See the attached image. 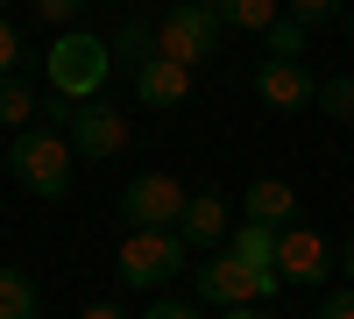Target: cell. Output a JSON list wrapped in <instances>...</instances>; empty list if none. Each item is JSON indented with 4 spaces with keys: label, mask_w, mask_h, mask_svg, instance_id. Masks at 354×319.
Returning <instances> with one entry per match:
<instances>
[{
    "label": "cell",
    "mask_w": 354,
    "mask_h": 319,
    "mask_svg": "<svg viewBox=\"0 0 354 319\" xmlns=\"http://www.w3.org/2000/svg\"><path fill=\"white\" fill-rule=\"evenodd\" d=\"M113 71V50L100 36H85V28H57V43L43 57V78L57 100H100V85Z\"/></svg>",
    "instance_id": "obj_1"
},
{
    "label": "cell",
    "mask_w": 354,
    "mask_h": 319,
    "mask_svg": "<svg viewBox=\"0 0 354 319\" xmlns=\"http://www.w3.org/2000/svg\"><path fill=\"white\" fill-rule=\"evenodd\" d=\"M8 163H15V178L36 199H64L71 192V142L57 128H21L15 149H8Z\"/></svg>",
    "instance_id": "obj_2"
},
{
    "label": "cell",
    "mask_w": 354,
    "mask_h": 319,
    "mask_svg": "<svg viewBox=\"0 0 354 319\" xmlns=\"http://www.w3.org/2000/svg\"><path fill=\"white\" fill-rule=\"evenodd\" d=\"M177 270H185V235H177V227H128V241H121V277L128 284L156 291Z\"/></svg>",
    "instance_id": "obj_3"
},
{
    "label": "cell",
    "mask_w": 354,
    "mask_h": 319,
    "mask_svg": "<svg viewBox=\"0 0 354 319\" xmlns=\"http://www.w3.org/2000/svg\"><path fill=\"white\" fill-rule=\"evenodd\" d=\"M156 50L177 57V64H205V57L220 50V15L205 8V0H177V8L156 21Z\"/></svg>",
    "instance_id": "obj_4"
},
{
    "label": "cell",
    "mask_w": 354,
    "mask_h": 319,
    "mask_svg": "<svg viewBox=\"0 0 354 319\" xmlns=\"http://www.w3.org/2000/svg\"><path fill=\"white\" fill-rule=\"evenodd\" d=\"M277 291H283L277 270H248L241 255H227V248L198 270V298H213L220 312H227V305H262V298H277Z\"/></svg>",
    "instance_id": "obj_5"
},
{
    "label": "cell",
    "mask_w": 354,
    "mask_h": 319,
    "mask_svg": "<svg viewBox=\"0 0 354 319\" xmlns=\"http://www.w3.org/2000/svg\"><path fill=\"white\" fill-rule=\"evenodd\" d=\"M340 270V255H333V241L319 235V227H298L290 220L283 235H277V277L283 284H326Z\"/></svg>",
    "instance_id": "obj_6"
},
{
    "label": "cell",
    "mask_w": 354,
    "mask_h": 319,
    "mask_svg": "<svg viewBox=\"0 0 354 319\" xmlns=\"http://www.w3.org/2000/svg\"><path fill=\"white\" fill-rule=\"evenodd\" d=\"M185 185L170 178V170H142V178L128 185V199H121V213H128V227H170L177 213H185Z\"/></svg>",
    "instance_id": "obj_7"
},
{
    "label": "cell",
    "mask_w": 354,
    "mask_h": 319,
    "mask_svg": "<svg viewBox=\"0 0 354 319\" xmlns=\"http://www.w3.org/2000/svg\"><path fill=\"white\" fill-rule=\"evenodd\" d=\"M128 149V121L113 107H78L71 113V156H121Z\"/></svg>",
    "instance_id": "obj_8"
},
{
    "label": "cell",
    "mask_w": 354,
    "mask_h": 319,
    "mask_svg": "<svg viewBox=\"0 0 354 319\" xmlns=\"http://www.w3.org/2000/svg\"><path fill=\"white\" fill-rule=\"evenodd\" d=\"M255 93H262V107L298 113V107H312V93H319V85L305 78V64H298V57H270V64L255 71Z\"/></svg>",
    "instance_id": "obj_9"
},
{
    "label": "cell",
    "mask_w": 354,
    "mask_h": 319,
    "mask_svg": "<svg viewBox=\"0 0 354 319\" xmlns=\"http://www.w3.org/2000/svg\"><path fill=\"white\" fill-rule=\"evenodd\" d=\"M135 93H142V107H185L192 100V64H177V57H149V64L135 71Z\"/></svg>",
    "instance_id": "obj_10"
},
{
    "label": "cell",
    "mask_w": 354,
    "mask_h": 319,
    "mask_svg": "<svg viewBox=\"0 0 354 319\" xmlns=\"http://www.w3.org/2000/svg\"><path fill=\"white\" fill-rule=\"evenodd\" d=\"M177 235H185V248H227V199L192 192L185 213H177Z\"/></svg>",
    "instance_id": "obj_11"
},
{
    "label": "cell",
    "mask_w": 354,
    "mask_h": 319,
    "mask_svg": "<svg viewBox=\"0 0 354 319\" xmlns=\"http://www.w3.org/2000/svg\"><path fill=\"white\" fill-rule=\"evenodd\" d=\"M248 220H262V227H277V235H283V227L298 220V192H290L283 178H255V185H248Z\"/></svg>",
    "instance_id": "obj_12"
},
{
    "label": "cell",
    "mask_w": 354,
    "mask_h": 319,
    "mask_svg": "<svg viewBox=\"0 0 354 319\" xmlns=\"http://www.w3.org/2000/svg\"><path fill=\"white\" fill-rule=\"evenodd\" d=\"M227 255H241L248 270H277V227H262V220H241L227 235Z\"/></svg>",
    "instance_id": "obj_13"
},
{
    "label": "cell",
    "mask_w": 354,
    "mask_h": 319,
    "mask_svg": "<svg viewBox=\"0 0 354 319\" xmlns=\"http://www.w3.org/2000/svg\"><path fill=\"white\" fill-rule=\"evenodd\" d=\"M205 8L220 15V28H255V36H262V28H270V21L283 15L277 0H205Z\"/></svg>",
    "instance_id": "obj_14"
},
{
    "label": "cell",
    "mask_w": 354,
    "mask_h": 319,
    "mask_svg": "<svg viewBox=\"0 0 354 319\" xmlns=\"http://www.w3.org/2000/svg\"><path fill=\"white\" fill-rule=\"evenodd\" d=\"M106 50H113V64L142 71V64H149V57H156V28H149V21H121V36H113Z\"/></svg>",
    "instance_id": "obj_15"
},
{
    "label": "cell",
    "mask_w": 354,
    "mask_h": 319,
    "mask_svg": "<svg viewBox=\"0 0 354 319\" xmlns=\"http://www.w3.org/2000/svg\"><path fill=\"white\" fill-rule=\"evenodd\" d=\"M0 319H36V284L21 270H0Z\"/></svg>",
    "instance_id": "obj_16"
},
{
    "label": "cell",
    "mask_w": 354,
    "mask_h": 319,
    "mask_svg": "<svg viewBox=\"0 0 354 319\" xmlns=\"http://www.w3.org/2000/svg\"><path fill=\"white\" fill-rule=\"evenodd\" d=\"M28 113H36V93L8 71V78H0V128H28Z\"/></svg>",
    "instance_id": "obj_17"
},
{
    "label": "cell",
    "mask_w": 354,
    "mask_h": 319,
    "mask_svg": "<svg viewBox=\"0 0 354 319\" xmlns=\"http://www.w3.org/2000/svg\"><path fill=\"white\" fill-rule=\"evenodd\" d=\"M312 107H319V113H333V121H354V78H347V71L326 78V85L312 93Z\"/></svg>",
    "instance_id": "obj_18"
},
{
    "label": "cell",
    "mask_w": 354,
    "mask_h": 319,
    "mask_svg": "<svg viewBox=\"0 0 354 319\" xmlns=\"http://www.w3.org/2000/svg\"><path fill=\"white\" fill-rule=\"evenodd\" d=\"M262 43H270V57H298L305 50V21L298 15H277L270 28H262Z\"/></svg>",
    "instance_id": "obj_19"
},
{
    "label": "cell",
    "mask_w": 354,
    "mask_h": 319,
    "mask_svg": "<svg viewBox=\"0 0 354 319\" xmlns=\"http://www.w3.org/2000/svg\"><path fill=\"white\" fill-rule=\"evenodd\" d=\"M36 15H43L50 28H71V21L85 15V0H36Z\"/></svg>",
    "instance_id": "obj_20"
},
{
    "label": "cell",
    "mask_w": 354,
    "mask_h": 319,
    "mask_svg": "<svg viewBox=\"0 0 354 319\" xmlns=\"http://www.w3.org/2000/svg\"><path fill=\"white\" fill-rule=\"evenodd\" d=\"M319 319H354V284H347V291H326V298H319Z\"/></svg>",
    "instance_id": "obj_21"
},
{
    "label": "cell",
    "mask_w": 354,
    "mask_h": 319,
    "mask_svg": "<svg viewBox=\"0 0 354 319\" xmlns=\"http://www.w3.org/2000/svg\"><path fill=\"white\" fill-rule=\"evenodd\" d=\"M15 64H21V36H15V28H8V21H0V78H8Z\"/></svg>",
    "instance_id": "obj_22"
},
{
    "label": "cell",
    "mask_w": 354,
    "mask_h": 319,
    "mask_svg": "<svg viewBox=\"0 0 354 319\" xmlns=\"http://www.w3.org/2000/svg\"><path fill=\"white\" fill-rule=\"evenodd\" d=\"M333 8H340V0H290V15H298V21H305V28H312V21H326V15H333Z\"/></svg>",
    "instance_id": "obj_23"
},
{
    "label": "cell",
    "mask_w": 354,
    "mask_h": 319,
    "mask_svg": "<svg viewBox=\"0 0 354 319\" xmlns=\"http://www.w3.org/2000/svg\"><path fill=\"white\" fill-rule=\"evenodd\" d=\"M142 319H198V312H192L185 298H156V305H149V312H142Z\"/></svg>",
    "instance_id": "obj_24"
},
{
    "label": "cell",
    "mask_w": 354,
    "mask_h": 319,
    "mask_svg": "<svg viewBox=\"0 0 354 319\" xmlns=\"http://www.w3.org/2000/svg\"><path fill=\"white\" fill-rule=\"evenodd\" d=\"M78 319H128V312H121V305H85Z\"/></svg>",
    "instance_id": "obj_25"
},
{
    "label": "cell",
    "mask_w": 354,
    "mask_h": 319,
    "mask_svg": "<svg viewBox=\"0 0 354 319\" xmlns=\"http://www.w3.org/2000/svg\"><path fill=\"white\" fill-rule=\"evenodd\" d=\"M220 319H270V312H262V305H227Z\"/></svg>",
    "instance_id": "obj_26"
},
{
    "label": "cell",
    "mask_w": 354,
    "mask_h": 319,
    "mask_svg": "<svg viewBox=\"0 0 354 319\" xmlns=\"http://www.w3.org/2000/svg\"><path fill=\"white\" fill-rule=\"evenodd\" d=\"M340 277H347V284H354V241H347V248H340Z\"/></svg>",
    "instance_id": "obj_27"
},
{
    "label": "cell",
    "mask_w": 354,
    "mask_h": 319,
    "mask_svg": "<svg viewBox=\"0 0 354 319\" xmlns=\"http://www.w3.org/2000/svg\"><path fill=\"white\" fill-rule=\"evenodd\" d=\"M347 36H354V15H347Z\"/></svg>",
    "instance_id": "obj_28"
},
{
    "label": "cell",
    "mask_w": 354,
    "mask_h": 319,
    "mask_svg": "<svg viewBox=\"0 0 354 319\" xmlns=\"http://www.w3.org/2000/svg\"><path fill=\"white\" fill-rule=\"evenodd\" d=\"M0 8H8V0H0Z\"/></svg>",
    "instance_id": "obj_29"
}]
</instances>
